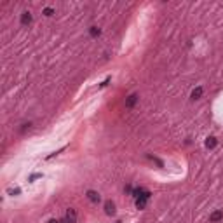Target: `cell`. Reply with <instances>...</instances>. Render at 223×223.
<instances>
[{"instance_id": "8992f818", "label": "cell", "mask_w": 223, "mask_h": 223, "mask_svg": "<svg viewBox=\"0 0 223 223\" xmlns=\"http://www.w3.org/2000/svg\"><path fill=\"white\" fill-rule=\"evenodd\" d=\"M30 23H32V14L28 12V11H25V12L21 14V25L26 26V25H30Z\"/></svg>"}, {"instance_id": "277c9868", "label": "cell", "mask_w": 223, "mask_h": 223, "mask_svg": "<svg viewBox=\"0 0 223 223\" xmlns=\"http://www.w3.org/2000/svg\"><path fill=\"white\" fill-rule=\"evenodd\" d=\"M105 213H106L108 216H113V215H115V204H113L112 201H106V202H105Z\"/></svg>"}, {"instance_id": "ba28073f", "label": "cell", "mask_w": 223, "mask_h": 223, "mask_svg": "<svg viewBox=\"0 0 223 223\" xmlns=\"http://www.w3.org/2000/svg\"><path fill=\"white\" fill-rule=\"evenodd\" d=\"M202 92H204V89H202V87H195V89L192 91L190 98H192V99H199V98L202 96Z\"/></svg>"}, {"instance_id": "30bf717a", "label": "cell", "mask_w": 223, "mask_h": 223, "mask_svg": "<svg viewBox=\"0 0 223 223\" xmlns=\"http://www.w3.org/2000/svg\"><path fill=\"white\" fill-rule=\"evenodd\" d=\"M145 206H146L145 199H136V208L138 209H145Z\"/></svg>"}, {"instance_id": "4fadbf2b", "label": "cell", "mask_w": 223, "mask_h": 223, "mask_svg": "<svg viewBox=\"0 0 223 223\" xmlns=\"http://www.w3.org/2000/svg\"><path fill=\"white\" fill-rule=\"evenodd\" d=\"M37 178H42V173H33L30 178H28V181H33V180H37Z\"/></svg>"}, {"instance_id": "5b68a950", "label": "cell", "mask_w": 223, "mask_h": 223, "mask_svg": "<svg viewBox=\"0 0 223 223\" xmlns=\"http://www.w3.org/2000/svg\"><path fill=\"white\" fill-rule=\"evenodd\" d=\"M138 94H131V96H127V99H125V106H127V108H132V106H134V105L138 103Z\"/></svg>"}, {"instance_id": "5bb4252c", "label": "cell", "mask_w": 223, "mask_h": 223, "mask_svg": "<svg viewBox=\"0 0 223 223\" xmlns=\"http://www.w3.org/2000/svg\"><path fill=\"white\" fill-rule=\"evenodd\" d=\"M108 82H110V77H106V78H105L103 82L99 84V87H106V85H108Z\"/></svg>"}, {"instance_id": "52a82bcc", "label": "cell", "mask_w": 223, "mask_h": 223, "mask_svg": "<svg viewBox=\"0 0 223 223\" xmlns=\"http://www.w3.org/2000/svg\"><path fill=\"white\" fill-rule=\"evenodd\" d=\"M216 145H218V139H216L215 136H209V138L206 139V148H215Z\"/></svg>"}, {"instance_id": "3957f363", "label": "cell", "mask_w": 223, "mask_h": 223, "mask_svg": "<svg viewBox=\"0 0 223 223\" xmlns=\"http://www.w3.org/2000/svg\"><path fill=\"white\" fill-rule=\"evenodd\" d=\"M221 220H223V211H220V209H218V211H213L211 216H209V221L211 223H218V221H221Z\"/></svg>"}, {"instance_id": "7a4b0ae2", "label": "cell", "mask_w": 223, "mask_h": 223, "mask_svg": "<svg viewBox=\"0 0 223 223\" xmlns=\"http://www.w3.org/2000/svg\"><path fill=\"white\" fill-rule=\"evenodd\" d=\"M85 195H87V199H89L91 202H94V204H98V202L101 201V195L98 194L96 190H87V194Z\"/></svg>"}, {"instance_id": "9a60e30c", "label": "cell", "mask_w": 223, "mask_h": 223, "mask_svg": "<svg viewBox=\"0 0 223 223\" xmlns=\"http://www.w3.org/2000/svg\"><path fill=\"white\" fill-rule=\"evenodd\" d=\"M47 223H61V221H59V220H54V218H52V220H49Z\"/></svg>"}, {"instance_id": "6da1fadb", "label": "cell", "mask_w": 223, "mask_h": 223, "mask_svg": "<svg viewBox=\"0 0 223 223\" xmlns=\"http://www.w3.org/2000/svg\"><path fill=\"white\" fill-rule=\"evenodd\" d=\"M77 221V211L73 208H70L66 211V216L61 220V223H75Z\"/></svg>"}, {"instance_id": "7c38bea8", "label": "cell", "mask_w": 223, "mask_h": 223, "mask_svg": "<svg viewBox=\"0 0 223 223\" xmlns=\"http://www.w3.org/2000/svg\"><path fill=\"white\" fill-rule=\"evenodd\" d=\"M148 159H150V160H153V162H155V164H157L159 167H162V166H164V164H162V160H159L157 157H153V155H148Z\"/></svg>"}, {"instance_id": "8fae6325", "label": "cell", "mask_w": 223, "mask_h": 223, "mask_svg": "<svg viewBox=\"0 0 223 223\" xmlns=\"http://www.w3.org/2000/svg\"><path fill=\"white\" fill-rule=\"evenodd\" d=\"M42 14H44V16H47V18H51V16L54 14V9H52V7H45V9L42 11Z\"/></svg>"}, {"instance_id": "9c48e42d", "label": "cell", "mask_w": 223, "mask_h": 223, "mask_svg": "<svg viewBox=\"0 0 223 223\" xmlns=\"http://www.w3.org/2000/svg\"><path fill=\"white\" fill-rule=\"evenodd\" d=\"M99 33H101V30L98 26H91L89 28V35L92 37V38H96V37H99Z\"/></svg>"}]
</instances>
